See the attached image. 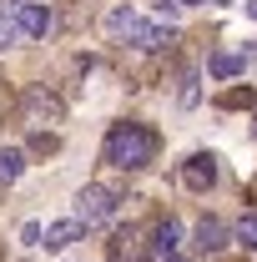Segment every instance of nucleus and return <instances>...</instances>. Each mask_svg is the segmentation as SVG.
Returning <instances> with one entry per match:
<instances>
[{
  "instance_id": "nucleus-1",
  "label": "nucleus",
  "mask_w": 257,
  "mask_h": 262,
  "mask_svg": "<svg viewBox=\"0 0 257 262\" xmlns=\"http://www.w3.org/2000/svg\"><path fill=\"white\" fill-rule=\"evenodd\" d=\"M106 162L121 166V171H141L146 162H157V131L136 126V121H116L106 131Z\"/></svg>"
},
{
  "instance_id": "nucleus-2",
  "label": "nucleus",
  "mask_w": 257,
  "mask_h": 262,
  "mask_svg": "<svg viewBox=\"0 0 257 262\" xmlns=\"http://www.w3.org/2000/svg\"><path fill=\"white\" fill-rule=\"evenodd\" d=\"M106 40H116V46H136V51H161V46L172 40V31L141 20L131 5H116V10L106 15Z\"/></svg>"
},
{
  "instance_id": "nucleus-3",
  "label": "nucleus",
  "mask_w": 257,
  "mask_h": 262,
  "mask_svg": "<svg viewBox=\"0 0 257 262\" xmlns=\"http://www.w3.org/2000/svg\"><path fill=\"white\" fill-rule=\"evenodd\" d=\"M56 121H66V101L56 91H46V86H31L20 96V126L26 131H51Z\"/></svg>"
},
{
  "instance_id": "nucleus-4",
  "label": "nucleus",
  "mask_w": 257,
  "mask_h": 262,
  "mask_svg": "<svg viewBox=\"0 0 257 262\" xmlns=\"http://www.w3.org/2000/svg\"><path fill=\"white\" fill-rule=\"evenodd\" d=\"M116 202H121L116 187H101V182L81 187V196H76V222H81L86 232H91V227H106V222L116 217Z\"/></svg>"
},
{
  "instance_id": "nucleus-5",
  "label": "nucleus",
  "mask_w": 257,
  "mask_h": 262,
  "mask_svg": "<svg viewBox=\"0 0 257 262\" xmlns=\"http://www.w3.org/2000/svg\"><path fill=\"white\" fill-rule=\"evenodd\" d=\"M212 182H217V157L212 151H197V157L182 162V187L187 192H207Z\"/></svg>"
},
{
  "instance_id": "nucleus-6",
  "label": "nucleus",
  "mask_w": 257,
  "mask_h": 262,
  "mask_svg": "<svg viewBox=\"0 0 257 262\" xmlns=\"http://www.w3.org/2000/svg\"><path fill=\"white\" fill-rule=\"evenodd\" d=\"M51 10L46 5H20V40H46L51 35Z\"/></svg>"
},
{
  "instance_id": "nucleus-7",
  "label": "nucleus",
  "mask_w": 257,
  "mask_h": 262,
  "mask_svg": "<svg viewBox=\"0 0 257 262\" xmlns=\"http://www.w3.org/2000/svg\"><path fill=\"white\" fill-rule=\"evenodd\" d=\"M81 232H86V227H81L76 217H66V222H51V227H46V237H40V247H46V252H66V247H71Z\"/></svg>"
},
{
  "instance_id": "nucleus-8",
  "label": "nucleus",
  "mask_w": 257,
  "mask_h": 262,
  "mask_svg": "<svg viewBox=\"0 0 257 262\" xmlns=\"http://www.w3.org/2000/svg\"><path fill=\"white\" fill-rule=\"evenodd\" d=\"M111 247H116V262H146V242H141L136 227H121L111 237Z\"/></svg>"
},
{
  "instance_id": "nucleus-9",
  "label": "nucleus",
  "mask_w": 257,
  "mask_h": 262,
  "mask_svg": "<svg viewBox=\"0 0 257 262\" xmlns=\"http://www.w3.org/2000/svg\"><path fill=\"white\" fill-rule=\"evenodd\" d=\"M20 5L26 0H0V51L20 40Z\"/></svg>"
},
{
  "instance_id": "nucleus-10",
  "label": "nucleus",
  "mask_w": 257,
  "mask_h": 262,
  "mask_svg": "<svg viewBox=\"0 0 257 262\" xmlns=\"http://www.w3.org/2000/svg\"><path fill=\"white\" fill-rule=\"evenodd\" d=\"M197 247H202V252H222L227 247V227L217 217H202V222H197Z\"/></svg>"
},
{
  "instance_id": "nucleus-11",
  "label": "nucleus",
  "mask_w": 257,
  "mask_h": 262,
  "mask_svg": "<svg viewBox=\"0 0 257 262\" xmlns=\"http://www.w3.org/2000/svg\"><path fill=\"white\" fill-rule=\"evenodd\" d=\"M197 101H202V86H197V71L187 66V71L177 76V106H187V111H192Z\"/></svg>"
},
{
  "instance_id": "nucleus-12",
  "label": "nucleus",
  "mask_w": 257,
  "mask_h": 262,
  "mask_svg": "<svg viewBox=\"0 0 257 262\" xmlns=\"http://www.w3.org/2000/svg\"><path fill=\"white\" fill-rule=\"evenodd\" d=\"M177 247H182V227H177V222L166 217V222L157 227V252H161V257H172Z\"/></svg>"
},
{
  "instance_id": "nucleus-13",
  "label": "nucleus",
  "mask_w": 257,
  "mask_h": 262,
  "mask_svg": "<svg viewBox=\"0 0 257 262\" xmlns=\"http://www.w3.org/2000/svg\"><path fill=\"white\" fill-rule=\"evenodd\" d=\"M26 171V151H15V146H5L0 151V182H15Z\"/></svg>"
},
{
  "instance_id": "nucleus-14",
  "label": "nucleus",
  "mask_w": 257,
  "mask_h": 262,
  "mask_svg": "<svg viewBox=\"0 0 257 262\" xmlns=\"http://www.w3.org/2000/svg\"><path fill=\"white\" fill-rule=\"evenodd\" d=\"M207 71H212V81H232V76L242 71V61H237V56H212Z\"/></svg>"
},
{
  "instance_id": "nucleus-15",
  "label": "nucleus",
  "mask_w": 257,
  "mask_h": 262,
  "mask_svg": "<svg viewBox=\"0 0 257 262\" xmlns=\"http://www.w3.org/2000/svg\"><path fill=\"white\" fill-rule=\"evenodd\" d=\"M232 237H237L242 247H252V252H257V212H247V217H242V222L232 227Z\"/></svg>"
},
{
  "instance_id": "nucleus-16",
  "label": "nucleus",
  "mask_w": 257,
  "mask_h": 262,
  "mask_svg": "<svg viewBox=\"0 0 257 262\" xmlns=\"http://www.w3.org/2000/svg\"><path fill=\"white\" fill-rule=\"evenodd\" d=\"M31 151H35V157H56V151H61V136H56V131H35Z\"/></svg>"
},
{
  "instance_id": "nucleus-17",
  "label": "nucleus",
  "mask_w": 257,
  "mask_h": 262,
  "mask_svg": "<svg viewBox=\"0 0 257 262\" xmlns=\"http://www.w3.org/2000/svg\"><path fill=\"white\" fill-rule=\"evenodd\" d=\"M247 101H252V91H227L222 106H247Z\"/></svg>"
},
{
  "instance_id": "nucleus-18",
  "label": "nucleus",
  "mask_w": 257,
  "mask_h": 262,
  "mask_svg": "<svg viewBox=\"0 0 257 262\" xmlns=\"http://www.w3.org/2000/svg\"><path fill=\"white\" fill-rule=\"evenodd\" d=\"M40 237H46V232L35 227V222H26V232H20V242H31V247H40Z\"/></svg>"
},
{
  "instance_id": "nucleus-19",
  "label": "nucleus",
  "mask_w": 257,
  "mask_h": 262,
  "mask_svg": "<svg viewBox=\"0 0 257 262\" xmlns=\"http://www.w3.org/2000/svg\"><path fill=\"white\" fill-rule=\"evenodd\" d=\"M177 5H182V0H157V15H161V20H166V15H177Z\"/></svg>"
},
{
  "instance_id": "nucleus-20",
  "label": "nucleus",
  "mask_w": 257,
  "mask_h": 262,
  "mask_svg": "<svg viewBox=\"0 0 257 262\" xmlns=\"http://www.w3.org/2000/svg\"><path fill=\"white\" fill-rule=\"evenodd\" d=\"M247 15H252V20H257V0H247Z\"/></svg>"
},
{
  "instance_id": "nucleus-21",
  "label": "nucleus",
  "mask_w": 257,
  "mask_h": 262,
  "mask_svg": "<svg viewBox=\"0 0 257 262\" xmlns=\"http://www.w3.org/2000/svg\"><path fill=\"white\" fill-rule=\"evenodd\" d=\"M252 136H257V111H252Z\"/></svg>"
},
{
  "instance_id": "nucleus-22",
  "label": "nucleus",
  "mask_w": 257,
  "mask_h": 262,
  "mask_svg": "<svg viewBox=\"0 0 257 262\" xmlns=\"http://www.w3.org/2000/svg\"><path fill=\"white\" fill-rule=\"evenodd\" d=\"M212 5H227V0H212Z\"/></svg>"
},
{
  "instance_id": "nucleus-23",
  "label": "nucleus",
  "mask_w": 257,
  "mask_h": 262,
  "mask_svg": "<svg viewBox=\"0 0 257 262\" xmlns=\"http://www.w3.org/2000/svg\"><path fill=\"white\" fill-rule=\"evenodd\" d=\"M166 262H182V257H166Z\"/></svg>"
},
{
  "instance_id": "nucleus-24",
  "label": "nucleus",
  "mask_w": 257,
  "mask_h": 262,
  "mask_svg": "<svg viewBox=\"0 0 257 262\" xmlns=\"http://www.w3.org/2000/svg\"><path fill=\"white\" fill-rule=\"evenodd\" d=\"M0 257H5V247H0Z\"/></svg>"
}]
</instances>
